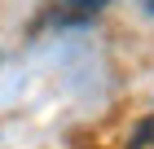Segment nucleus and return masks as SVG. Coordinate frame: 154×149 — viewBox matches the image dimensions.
I'll list each match as a JSON object with an SVG mask.
<instances>
[{
  "instance_id": "f03ea898",
  "label": "nucleus",
  "mask_w": 154,
  "mask_h": 149,
  "mask_svg": "<svg viewBox=\"0 0 154 149\" xmlns=\"http://www.w3.org/2000/svg\"><path fill=\"white\" fill-rule=\"evenodd\" d=\"M145 4H150V9H154V0H145Z\"/></svg>"
},
{
  "instance_id": "f257e3e1",
  "label": "nucleus",
  "mask_w": 154,
  "mask_h": 149,
  "mask_svg": "<svg viewBox=\"0 0 154 149\" xmlns=\"http://www.w3.org/2000/svg\"><path fill=\"white\" fill-rule=\"evenodd\" d=\"M132 149H154V118H145V123L132 132Z\"/></svg>"
}]
</instances>
